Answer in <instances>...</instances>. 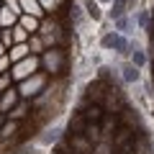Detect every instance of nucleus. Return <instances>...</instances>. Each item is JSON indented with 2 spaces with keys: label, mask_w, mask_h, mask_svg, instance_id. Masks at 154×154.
I'll return each mask as SVG.
<instances>
[{
  "label": "nucleus",
  "mask_w": 154,
  "mask_h": 154,
  "mask_svg": "<svg viewBox=\"0 0 154 154\" xmlns=\"http://www.w3.org/2000/svg\"><path fill=\"white\" fill-rule=\"evenodd\" d=\"M3 123H5V118H3V113H0V128H3Z\"/></svg>",
  "instance_id": "nucleus-27"
},
{
  "label": "nucleus",
  "mask_w": 154,
  "mask_h": 154,
  "mask_svg": "<svg viewBox=\"0 0 154 154\" xmlns=\"http://www.w3.org/2000/svg\"><path fill=\"white\" fill-rule=\"evenodd\" d=\"M16 134H18V121H5L3 128H0V141H8V139H13Z\"/></svg>",
  "instance_id": "nucleus-14"
},
{
  "label": "nucleus",
  "mask_w": 154,
  "mask_h": 154,
  "mask_svg": "<svg viewBox=\"0 0 154 154\" xmlns=\"http://www.w3.org/2000/svg\"><path fill=\"white\" fill-rule=\"evenodd\" d=\"M93 154H113V144H110V139H103V141L93 144Z\"/></svg>",
  "instance_id": "nucleus-19"
},
{
  "label": "nucleus",
  "mask_w": 154,
  "mask_h": 154,
  "mask_svg": "<svg viewBox=\"0 0 154 154\" xmlns=\"http://www.w3.org/2000/svg\"><path fill=\"white\" fill-rule=\"evenodd\" d=\"M152 41H154V26H152Z\"/></svg>",
  "instance_id": "nucleus-28"
},
{
  "label": "nucleus",
  "mask_w": 154,
  "mask_h": 154,
  "mask_svg": "<svg viewBox=\"0 0 154 154\" xmlns=\"http://www.w3.org/2000/svg\"><path fill=\"white\" fill-rule=\"evenodd\" d=\"M38 5L44 8V13H51V16H54V13L64 5V0H38Z\"/></svg>",
  "instance_id": "nucleus-18"
},
{
  "label": "nucleus",
  "mask_w": 154,
  "mask_h": 154,
  "mask_svg": "<svg viewBox=\"0 0 154 154\" xmlns=\"http://www.w3.org/2000/svg\"><path fill=\"white\" fill-rule=\"evenodd\" d=\"M16 23H18V16L11 13L5 5H3V8H0V28H13Z\"/></svg>",
  "instance_id": "nucleus-13"
},
{
  "label": "nucleus",
  "mask_w": 154,
  "mask_h": 154,
  "mask_svg": "<svg viewBox=\"0 0 154 154\" xmlns=\"http://www.w3.org/2000/svg\"><path fill=\"white\" fill-rule=\"evenodd\" d=\"M82 134L88 136V141H90V144H98V141H103V131H100V123H88Z\"/></svg>",
  "instance_id": "nucleus-11"
},
{
  "label": "nucleus",
  "mask_w": 154,
  "mask_h": 154,
  "mask_svg": "<svg viewBox=\"0 0 154 154\" xmlns=\"http://www.w3.org/2000/svg\"><path fill=\"white\" fill-rule=\"evenodd\" d=\"M139 77H141V69L134 64H123V80L126 82H139Z\"/></svg>",
  "instance_id": "nucleus-17"
},
{
  "label": "nucleus",
  "mask_w": 154,
  "mask_h": 154,
  "mask_svg": "<svg viewBox=\"0 0 154 154\" xmlns=\"http://www.w3.org/2000/svg\"><path fill=\"white\" fill-rule=\"evenodd\" d=\"M5 72H11V59H8V54L0 57V75H5Z\"/></svg>",
  "instance_id": "nucleus-23"
},
{
  "label": "nucleus",
  "mask_w": 154,
  "mask_h": 154,
  "mask_svg": "<svg viewBox=\"0 0 154 154\" xmlns=\"http://www.w3.org/2000/svg\"><path fill=\"white\" fill-rule=\"evenodd\" d=\"M18 26H23L28 33H36L38 26H41V21L33 18V16H28V13H21V16H18Z\"/></svg>",
  "instance_id": "nucleus-10"
},
{
  "label": "nucleus",
  "mask_w": 154,
  "mask_h": 154,
  "mask_svg": "<svg viewBox=\"0 0 154 154\" xmlns=\"http://www.w3.org/2000/svg\"><path fill=\"white\" fill-rule=\"evenodd\" d=\"M26 46H28V51H31L33 57H41L44 54V44H41V38H38V33H31V36H28V41H26Z\"/></svg>",
  "instance_id": "nucleus-12"
},
{
  "label": "nucleus",
  "mask_w": 154,
  "mask_h": 154,
  "mask_svg": "<svg viewBox=\"0 0 154 154\" xmlns=\"http://www.w3.org/2000/svg\"><path fill=\"white\" fill-rule=\"evenodd\" d=\"M5 54H8V49L3 46V41H0V57H5Z\"/></svg>",
  "instance_id": "nucleus-26"
},
{
  "label": "nucleus",
  "mask_w": 154,
  "mask_h": 154,
  "mask_svg": "<svg viewBox=\"0 0 154 154\" xmlns=\"http://www.w3.org/2000/svg\"><path fill=\"white\" fill-rule=\"evenodd\" d=\"M49 85V75L46 72H33L31 77H26V80H21L18 82V95H21V100H33L41 90Z\"/></svg>",
  "instance_id": "nucleus-1"
},
{
  "label": "nucleus",
  "mask_w": 154,
  "mask_h": 154,
  "mask_svg": "<svg viewBox=\"0 0 154 154\" xmlns=\"http://www.w3.org/2000/svg\"><path fill=\"white\" fill-rule=\"evenodd\" d=\"M18 5H21V13H28V16H33V18H41L46 16L44 13V8L38 5V0H18Z\"/></svg>",
  "instance_id": "nucleus-5"
},
{
  "label": "nucleus",
  "mask_w": 154,
  "mask_h": 154,
  "mask_svg": "<svg viewBox=\"0 0 154 154\" xmlns=\"http://www.w3.org/2000/svg\"><path fill=\"white\" fill-rule=\"evenodd\" d=\"M69 144H72V152H80V154H90V152H93V144L88 141L85 134H72Z\"/></svg>",
  "instance_id": "nucleus-6"
},
{
  "label": "nucleus",
  "mask_w": 154,
  "mask_h": 154,
  "mask_svg": "<svg viewBox=\"0 0 154 154\" xmlns=\"http://www.w3.org/2000/svg\"><path fill=\"white\" fill-rule=\"evenodd\" d=\"M38 67H41V59L33 54H28L26 59L16 62V64H11V80H16V82H21V80H26V77H31L33 72H38Z\"/></svg>",
  "instance_id": "nucleus-3"
},
{
  "label": "nucleus",
  "mask_w": 154,
  "mask_h": 154,
  "mask_svg": "<svg viewBox=\"0 0 154 154\" xmlns=\"http://www.w3.org/2000/svg\"><path fill=\"white\" fill-rule=\"evenodd\" d=\"M0 41H3L5 49H11V46H13V33H11V28H0Z\"/></svg>",
  "instance_id": "nucleus-21"
},
{
  "label": "nucleus",
  "mask_w": 154,
  "mask_h": 154,
  "mask_svg": "<svg viewBox=\"0 0 154 154\" xmlns=\"http://www.w3.org/2000/svg\"><path fill=\"white\" fill-rule=\"evenodd\" d=\"M38 59H41V67L46 69V75H51V77H59L62 72L67 69V54H64V49H59V46L46 49Z\"/></svg>",
  "instance_id": "nucleus-2"
},
{
  "label": "nucleus",
  "mask_w": 154,
  "mask_h": 154,
  "mask_svg": "<svg viewBox=\"0 0 154 154\" xmlns=\"http://www.w3.org/2000/svg\"><path fill=\"white\" fill-rule=\"evenodd\" d=\"M3 3H5V8L11 13H16V16H21V5H18V0H3Z\"/></svg>",
  "instance_id": "nucleus-22"
},
{
  "label": "nucleus",
  "mask_w": 154,
  "mask_h": 154,
  "mask_svg": "<svg viewBox=\"0 0 154 154\" xmlns=\"http://www.w3.org/2000/svg\"><path fill=\"white\" fill-rule=\"evenodd\" d=\"M123 8H126V0H118V3H116V11H113V16H121V13H123Z\"/></svg>",
  "instance_id": "nucleus-25"
},
{
  "label": "nucleus",
  "mask_w": 154,
  "mask_h": 154,
  "mask_svg": "<svg viewBox=\"0 0 154 154\" xmlns=\"http://www.w3.org/2000/svg\"><path fill=\"white\" fill-rule=\"evenodd\" d=\"M103 116H105L103 105H98V103H93V105H85V113H82V118H85L88 123H100V121H103Z\"/></svg>",
  "instance_id": "nucleus-7"
},
{
  "label": "nucleus",
  "mask_w": 154,
  "mask_h": 154,
  "mask_svg": "<svg viewBox=\"0 0 154 154\" xmlns=\"http://www.w3.org/2000/svg\"><path fill=\"white\" fill-rule=\"evenodd\" d=\"M18 103H21V95H18L16 88H8V90L0 93V113H8V110H11L13 105H18Z\"/></svg>",
  "instance_id": "nucleus-4"
},
{
  "label": "nucleus",
  "mask_w": 154,
  "mask_h": 154,
  "mask_svg": "<svg viewBox=\"0 0 154 154\" xmlns=\"http://www.w3.org/2000/svg\"><path fill=\"white\" fill-rule=\"evenodd\" d=\"M85 126H88V121L82 118V113H75L69 118V134H82Z\"/></svg>",
  "instance_id": "nucleus-15"
},
{
  "label": "nucleus",
  "mask_w": 154,
  "mask_h": 154,
  "mask_svg": "<svg viewBox=\"0 0 154 154\" xmlns=\"http://www.w3.org/2000/svg\"><path fill=\"white\" fill-rule=\"evenodd\" d=\"M11 33H13V44H26V41H28V36H31V33H28L23 26H18V23L11 28Z\"/></svg>",
  "instance_id": "nucleus-16"
},
{
  "label": "nucleus",
  "mask_w": 154,
  "mask_h": 154,
  "mask_svg": "<svg viewBox=\"0 0 154 154\" xmlns=\"http://www.w3.org/2000/svg\"><path fill=\"white\" fill-rule=\"evenodd\" d=\"M85 8H88V16L93 18V21H100V18H103V13H100V5L95 3V0H85Z\"/></svg>",
  "instance_id": "nucleus-20"
},
{
  "label": "nucleus",
  "mask_w": 154,
  "mask_h": 154,
  "mask_svg": "<svg viewBox=\"0 0 154 154\" xmlns=\"http://www.w3.org/2000/svg\"><path fill=\"white\" fill-rule=\"evenodd\" d=\"M8 88H11V75L5 72V75H0V93H3V90H8Z\"/></svg>",
  "instance_id": "nucleus-24"
},
{
  "label": "nucleus",
  "mask_w": 154,
  "mask_h": 154,
  "mask_svg": "<svg viewBox=\"0 0 154 154\" xmlns=\"http://www.w3.org/2000/svg\"><path fill=\"white\" fill-rule=\"evenodd\" d=\"M28 54H31V51H28V46H26V44H13L11 49H8V59H11V64H16V62L26 59Z\"/></svg>",
  "instance_id": "nucleus-8"
},
{
  "label": "nucleus",
  "mask_w": 154,
  "mask_h": 154,
  "mask_svg": "<svg viewBox=\"0 0 154 154\" xmlns=\"http://www.w3.org/2000/svg\"><path fill=\"white\" fill-rule=\"evenodd\" d=\"M26 116H28V100H21L18 105L8 110V121H23Z\"/></svg>",
  "instance_id": "nucleus-9"
}]
</instances>
